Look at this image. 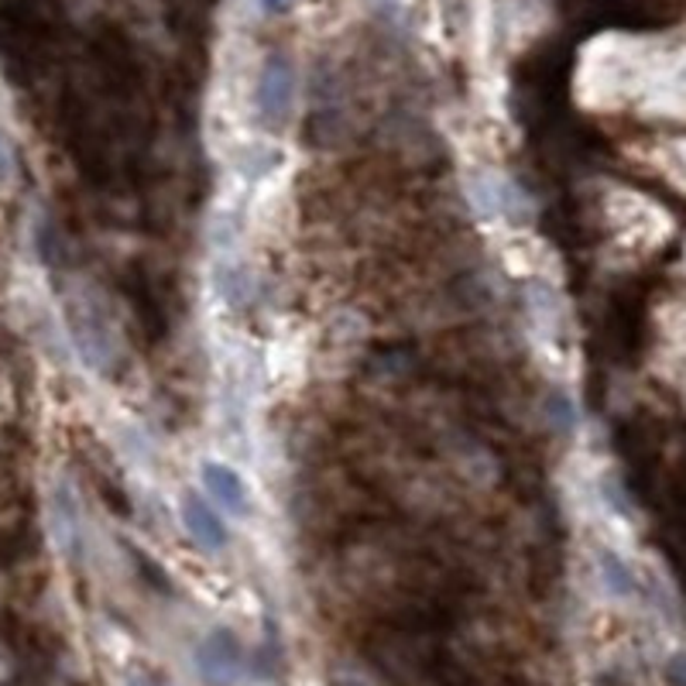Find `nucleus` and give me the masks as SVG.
I'll return each mask as SVG.
<instances>
[{"label": "nucleus", "mask_w": 686, "mask_h": 686, "mask_svg": "<svg viewBox=\"0 0 686 686\" xmlns=\"http://www.w3.org/2000/svg\"><path fill=\"white\" fill-rule=\"evenodd\" d=\"M128 686H158V683H155L151 676H131V679H128Z\"/></svg>", "instance_id": "1a4fd4ad"}, {"label": "nucleus", "mask_w": 686, "mask_h": 686, "mask_svg": "<svg viewBox=\"0 0 686 686\" xmlns=\"http://www.w3.org/2000/svg\"><path fill=\"white\" fill-rule=\"evenodd\" d=\"M14 172H18V158H14V148L11 141L0 135V186H11L14 182Z\"/></svg>", "instance_id": "0eeeda50"}, {"label": "nucleus", "mask_w": 686, "mask_h": 686, "mask_svg": "<svg viewBox=\"0 0 686 686\" xmlns=\"http://www.w3.org/2000/svg\"><path fill=\"white\" fill-rule=\"evenodd\" d=\"M196 666H199V673H203L207 683L230 686L240 676V666H245L240 642L227 628L210 632L203 642H199V649H196Z\"/></svg>", "instance_id": "f257e3e1"}, {"label": "nucleus", "mask_w": 686, "mask_h": 686, "mask_svg": "<svg viewBox=\"0 0 686 686\" xmlns=\"http://www.w3.org/2000/svg\"><path fill=\"white\" fill-rule=\"evenodd\" d=\"M292 87H296V79H292V66L289 59H281V56H271L261 69V79H258V110L261 117L268 120V125H281V120L289 117L292 110Z\"/></svg>", "instance_id": "f03ea898"}, {"label": "nucleus", "mask_w": 686, "mask_h": 686, "mask_svg": "<svg viewBox=\"0 0 686 686\" xmlns=\"http://www.w3.org/2000/svg\"><path fill=\"white\" fill-rule=\"evenodd\" d=\"M52 529H56V539L66 549V556L79 559V549H83V521H79L76 498L66 484H59L56 495H52Z\"/></svg>", "instance_id": "39448f33"}, {"label": "nucleus", "mask_w": 686, "mask_h": 686, "mask_svg": "<svg viewBox=\"0 0 686 686\" xmlns=\"http://www.w3.org/2000/svg\"><path fill=\"white\" fill-rule=\"evenodd\" d=\"M265 4H268V8H281V4H286V0H265Z\"/></svg>", "instance_id": "9d476101"}, {"label": "nucleus", "mask_w": 686, "mask_h": 686, "mask_svg": "<svg viewBox=\"0 0 686 686\" xmlns=\"http://www.w3.org/2000/svg\"><path fill=\"white\" fill-rule=\"evenodd\" d=\"M203 484L220 508H227L230 515H248L251 498H248V488L237 470H230L223 464H203Z\"/></svg>", "instance_id": "20e7f679"}, {"label": "nucleus", "mask_w": 686, "mask_h": 686, "mask_svg": "<svg viewBox=\"0 0 686 686\" xmlns=\"http://www.w3.org/2000/svg\"><path fill=\"white\" fill-rule=\"evenodd\" d=\"M344 686H360V683H344Z\"/></svg>", "instance_id": "9b49d317"}, {"label": "nucleus", "mask_w": 686, "mask_h": 686, "mask_svg": "<svg viewBox=\"0 0 686 686\" xmlns=\"http://www.w3.org/2000/svg\"><path fill=\"white\" fill-rule=\"evenodd\" d=\"M182 521H186V529H189V536L196 539L199 549H207V553L227 549V526H223V518L210 508L207 498H199L196 491H189V495L182 498Z\"/></svg>", "instance_id": "7ed1b4c3"}, {"label": "nucleus", "mask_w": 686, "mask_h": 686, "mask_svg": "<svg viewBox=\"0 0 686 686\" xmlns=\"http://www.w3.org/2000/svg\"><path fill=\"white\" fill-rule=\"evenodd\" d=\"M600 577H604V584H608V590L618 594V597H632L635 594V577H632V570L625 567V563L615 553L600 556Z\"/></svg>", "instance_id": "423d86ee"}, {"label": "nucleus", "mask_w": 686, "mask_h": 686, "mask_svg": "<svg viewBox=\"0 0 686 686\" xmlns=\"http://www.w3.org/2000/svg\"><path fill=\"white\" fill-rule=\"evenodd\" d=\"M666 679L673 686H686V653H676L669 663H666Z\"/></svg>", "instance_id": "6e6552de"}]
</instances>
